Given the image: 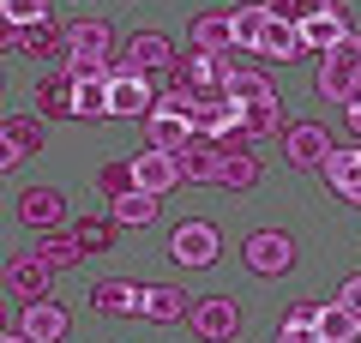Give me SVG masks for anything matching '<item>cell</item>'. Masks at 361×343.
<instances>
[{"label": "cell", "mask_w": 361, "mask_h": 343, "mask_svg": "<svg viewBox=\"0 0 361 343\" xmlns=\"http://www.w3.org/2000/svg\"><path fill=\"white\" fill-rule=\"evenodd\" d=\"M66 78H115V73H109V61H97V54H66Z\"/></svg>", "instance_id": "obj_36"}, {"label": "cell", "mask_w": 361, "mask_h": 343, "mask_svg": "<svg viewBox=\"0 0 361 343\" xmlns=\"http://www.w3.org/2000/svg\"><path fill=\"white\" fill-rule=\"evenodd\" d=\"M313 313H319V307H289V319L277 325V343H325L319 325H313Z\"/></svg>", "instance_id": "obj_30"}, {"label": "cell", "mask_w": 361, "mask_h": 343, "mask_svg": "<svg viewBox=\"0 0 361 343\" xmlns=\"http://www.w3.org/2000/svg\"><path fill=\"white\" fill-rule=\"evenodd\" d=\"M30 151H42V127L30 114H13V121L0 127V169H18Z\"/></svg>", "instance_id": "obj_14"}, {"label": "cell", "mask_w": 361, "mask_h": 343, "mask_svg": "<svg viewBox=\"0 0 361 343\" xmlns=\"http://www.w3.org/2000/svg\"><path fill=\"white\" fill-rule=\"evenodd\" d=\"M337 301H343L349 313L361 319V277H343V289H337Z\"/></svg>", "instance_id": "obj_37"}, {"label": "cell", "mask_w": 361, "mask_h": 343, "mask_svg": "<svg viewBox=\"0 0 361 343\" xmlns=\"http://www.w3.org/2000/svg\"><path fill=\"white\" fill-rule=\"evenodd\" d=\"M145 139H151L157 151H169V157H175V151H187V145H193L199 133H193V121H187V114H175V109H163V102H157V109L145 114Z\"/></svg>", "instance_id": "obj_9"}, {"label": "cell", "mask_w": 361, "mask_h": 343, "mask_svg": "<svg viewBox=\"0 0 361 343\" xmlns=\"http://www.w3.org/2000/svg\"><path fill=\"white\" fill-rule=\"evenodd\" d=\"M301 54H307L301 25H289V18H271V25H265V42H259V61H301Z\"/></svg>", "instance_id": "obj_16"}, {"label": "cell", "mask_w": 361, "mask_h": 343, "mask_svg": "<svg viewBox=\"0 0 361 343\" xmlns=\"http://www.w3.org/2000/svg\"><path fill=\"white\" fill-rule=\"evenodd\" d=\"M361 85V37H343L331 54H319V97L349 102V90Z\"/></svg>", "instance_id": "obj_1"}, {"label": "cell", "mask_w": 361, "mask_h": 343, "mask_svg": "<svg viewBox=\"0 0 361 343\" xmlns=\"http://www.w3.org/2000/svg\"><path fill=\"white\" fill-rule=\"evenodd\" d=\"M0 13H6V25H13V30H30V25L49 18V0H6Z\"/></svg>", "instance_id": "obj_34"}, {"label": "cell", "mask_w": 361, "mask_h": 343, "mask_svg": "<svg viewBox=\"0 0 361 343\" xmlns=\"http://www.w3.org/2000/svg\"><path fill=\"white\" fill-rule=\"evenodd\" d=\"M109 114V78H78V121H103Z\"/></svg>", "instance_id": "obj_31"}, {"label": "cell", "mask_w": 361, "mask_h": 343, "mask_svg": "<svg viewBox=\"0 0 361 343\" xmlns=\"http://www.w3.org/2000/svg\"><path fill=\"white\" fill-rule=\"evenodd\" d=\"M18 54H37V61H54V54H73V49H66V30L42 18V25L18 30Z\"/></svg>", "instance_id": "obj_23"}, {"label": "cell", "mask_w": 361, "mask_h": 343, "mask_svg": "<svg viewBox=\"0 0 361 343\" xmlns=\"http://www.w3.org/2000/svg\"><path fill=\"white\" fill-rule=\"evenodd\" d=\"M337 145H331V133L319 127V121H295V127L283 133V157H289V169H325V157H331Z\"/></svg>", "instance_id": "obj_4"}, {"label": "cell", "mask_w": 361, "mask_h": 343, "mask_svg": "<svg viewBox=\"0 0 361 343\" xmlns=\"http://www.w3.org/2000/svg\"><path fill=\"white\" fill-rule=\"evenodd\" d=\"M139 319H151V325H180V319H193V301L180 289H169V283H157V289H145V313Z\"/></svg>", "instance_id": "obj_18"}, {"label": "cell", "mask_w": 361, "mask_h": 343, "mask_svg": "<svg viewBox=\"0 0 361 343\" xmlns=\"http://www.w3.org/2000/svg\"><path fill=\"white\" fill-rule=\"evenodd\" d=\"M169 61H175V54H169V37H163V30H139V37L121 49V73H139V78L163 73Z\"/></svg>", "instance_id": "obj_8"}, {"label": "cell", "mask_w": 361, "mask_h": 343, "mask_svg": "<svg viewBox=\"0 0 361 343\" xmlns=\"http://www.w3.org/2000/svg\"><path fill=\"white\" fill-rule=\"evenodd\" d=\"M18 331H25L30 343H61V337H66V307H61V301H25Z\"/></svg>", "instance_id": "obj_15"}, {"label": "cell", "mask_w": 361, "mask_h": 343, "mask_svg": "<svg viewBox=\"0 0 361 343\" xmlns=\"http://www.w3.org/2000/svg\"><path fill=\"white\" fill-rule=\"evenodd\" d=\"M247 265L259 271V277H283L289 265H295V241H289L283 229H259V235H247Z\"/></svg>", "instance_id": "obj_3"}, {"label": "cell", "mask_w": 361, "mask_h": 343, "mask_svg": "<svg viewBox=\"0 0 361 343\" xmlns=\"http://www.w3.org/2000/svg\"><path fill=\"white\" fill-rule=\"evenodd\" d=\"M217 181H223L229 193H247V187L259 181V157H253V151H223V169H217Z\"/></svg>", "instance_id": "obj_29"}, {"label": "cell", "mask_w": 361, "mask_h": 343, "mask_svg": "<svg viewBox=\"0 0 361 343\" xmlns=\"http://www.w3.org/2000/svg\"><path fill=\"white\" fill-rule=\"evenodd\" d=\"M265 25H271V6H265V0L241 6V13H235V54H259V42H265Z\"/></svg>", "instance_id": "obj_22"}, {"label": "cell", "mask_w": 361, "mask_h": 343, "mask_svg": "<svg viewBox=\"0 0 361 343\" xmlns=\"http://www.w3.org/2000/svg\"><path fill=\"white\" fill-rule=\"evenodd\" d=\"M193 49H205V54H235V13H199V18H193Z\"/></svg>", "instance_id": "obj_17"}, {"label": "cell", "mask_w": 361, "mask_h": 343, "mask_svg": "<svg viewBox=\"0 0 361 343\" xmlns=\"http://www.w3.org/2000/svg\"><path fill=\"white\" fill-rule=\"evenodd\" d=\"M283 133H289V121H283V102L277 97L247 109V139H283Z\"/></svg>", "instance_id": "obj_27"}, {"label": "cell", "mask_w": 361, "mask_h": 343, "mask_svg": "<svg viewBox=\"0 0 361 343\" xmlns=\"http://www.w3.org/2000/svg\"><path fill=\"white\" fill-rule=\"evenodd\" d=\"M271 18H289V25H307V18H319L331 0H265Z\"/></svg>", "instance_id": "obj_33"}, {"label": "cell", "mask_w": 361, "mask_h": 343, "mask_svg": "<svg viewBox=\"0 0 361 343\" xmlns=\"http://www.w3.org/2000/svg\"><path fill=\"white\" fill-rule=\"evenodd\" d=\"M313 325H319V337H325V343H361V319L349 313L343 301L319 307V313H313Z\"/></svg>", "instance_id": "obj_24"}, {"label": "cell", "mask_w": 361, "mask_h": 343, "mask_svg": "<svg viewBox=\"0 0 361 343\" xmlns=\"http://www.w3.org/2000/svg\"><path fill=\"white\" fill-rule=\"evenodd\" d=\"M30 253H37L49 271H73L78 259H85V241H78V235H42V241L30 247Z\"/></svg>", "instance_id": "obj_25"}, {"label": "cell", "mask_w": 361, "mask_h": 343, "mask_svg": "<svg viewBox=\"0 0 361 343\" xmlns=\"http://www.w3.org/2000/svg\"><path fill=\"white\" fill-rule=\"evenodd\" d=\"M133 181H139L145 193H157V199H169V187L180 181V163L169 151H157V145H145V151L133 157Z\"/></svg>", "instance_id": "obj_10"}, {"label": "cell", "mask_w": 361, "mask_h": 343, "mask_svg": "<svg viewBox=\"0 0 361 343\" xmlns=\"http://www.w3.org/2000/svg\"><path fill=\"white\" fill-rule=\"evenodd\" d=\"M61 217H66L61 187H25V193H18V223H25V229L54 235V229H61Z\"/></svg>", "instance_id": "obj_7"}, {"label": "cell", "mask_w": 361, "mask_h": 343, "mask_svg": "<svg viewBox=\"0 0 361 343\" xmlns=\"http://www.w3.org/2000/svg\"><path fill=\"white\" fill-rule=\"evenodd\" d=\"M0 343H30V337H25V331H18V325H13V331H6V337H0Z\"/></svg>", "instance_id": "obj_38"}, {"label": "cell", "mask_w": 361, "mask_h": 343, "mask_svg": "<svg viewBox=\"0 0 361 343\" xmlns=\"http://www.w3.org/2000/svg\"><path fill=\"white\" fill-rule=\"evenodd\" d=\"M37 109L49 114V121L78 114V78H42V85H37Z\"/></svg>", "instance_id": "obj_21"}, {"label": "cell", "mask_w": 361, "mask_h": 343, "mask_svg": "<svg viewBox=\"0 0 361 343\" xmlns=\"http://www.w3.org/2000/svg\"><path fill=\"white\" fill-rule=\"evenodd\" d=\"M157 90H151V78H139V73H115L109 78V114H127V121H145V114L157 109Z\"/></svg>", "instance_id": "obj_5"}, {"label": "cell", "mask_w": 361, "mask_h": 343, "mask_svg": "<svg viewBox=\"0 0 361 343\" xmlns=\"http://www.w3.org/2000/svg\"><path fill=\"white\" fill-rule=\"evenodd\" d=\"M169 253H175L180 265H211V259H217V229L211 223H180L175 235H169Z\"/></svg>", "instance_id": "obj_13"}, {"label": "cell", "mask_w": 361, "mask_h": 343, "mask_svg": "<svg viewBox=\"0 0 361 343\" xmlns=\"http://www.w3.org/2000/svg\"><path fill=\"white\" fill-rule=\"evenodd\" d=\"M301 37H307L313 54H331L343 37H355V30H349V6H343V0H331L319 18H307V25H301Z\"/></svg>", "instance_id": "obj_11"}, {"label": "cell", "mask_w": 361, "mask_h": 343, "mask_svg": "<svg viewBox=\"0 0 361 343\" xmlns=\"http://www.w3.org/2000/svg\"><path fill=\"white\" fill-rule=\"evenodd\" d=\"M187 325H193L199 343H229L235 331H241V307H235V295H205Z\"/></svg>", "instance_id": "obj_2"}, {"label": "cell", "mask_w": 361, "mask_h": 343, "mask_svg": "<svg viewBox=\"0 0 361 343\" xmlns=\"http://www.w3.org/2000/svg\"><path fill=\"white\" fill-rule=\"evenodd\" d=\"M157 205H163V199H157V193L133 187V193H121V199H115V211H109V217H115L121 229H145V223H151V217H157Z\"/></svg>", "instance_id": "obj_26"}, {"label": "cell", "mask_w": 361, "mask_h": 343, "mask_svg": "<svg viewBox=\"0 0 361 343\" xmlns=\"http://www.w3.org/2000/svg\"><path fill=\"white\" fill-rule=\"evenodd\" d=\"M6 289L25 295V301H54V271L37 253H13L6 259Z\"/></svg>", "instance_id": "obj_6"}, {"label": "cell", "mask_w": 361, "mask_h": 343, "mask_svg": "<svg viewBox=\"0 0 361 343\" xmlns=\"http://www.w3.org/2000/svg\"><path fill=\"white\" fill-rule=\"evenodd\" d=\"M115 217H109V223H97V217H85V223H78L73 229V235H78V241H85V253H109V247H115Z\"/></svg>", "instance_id": "obj_32"}, {"label": "cell", "mask_w": 361, "mask_h": 343, "mask_svg": "<svg viewBox=\"0 0 361 343\" xmlns=\"http://www.w3.org/2000/svg\"><path fill=\"white\" fill-rule=\"evenodd\" d=\"M175 163H180V181H217L223 145H217V139H193L187 151H175Z\"/></svg>", "instance_id": "obj_19"}, {"label": "cell", "mask_w": 361, "mask_h": 343, "mask_svg": "<svg viewBox=\"0 0 361 343\" xmlns=\"http://www.w3.org/2000/svg\"><path fill=\"white\" fill-rule=\"evenodd\" d=\"M97 187H103L109 199L133 193V187H139V181H133V163H103V169H97Z\"/></svg>", "instance_id": "obj_35"}, {"label": "cell", "mask_w": 361, "mask_h": 343, "mask_svg": "<svg viewBox=\"0 0 361 343\" xmlns=\"http://www.w3.org/2000/svg\"><path fill=\"white\" fill-rule=\"evenodd\" d=\"M229 97L241 102V109H253V102H271L277 90H271V78L259 73V66H235V78H229Z\"/></svg>", "instance_id": "obj_28"}, {"label": "cell", "mask_w": 361, "mask_h": 343, "mask_svg": "<svg viewBox=\"0 0 361 343\" xmlns=\"http://www.w3.org/2000/svg\"><path fill=\"white\" fill-rule=\"evenodd\" d=\"M66 49H73V54H97V61H109V49H115V30H109L103 18H78V25H66Z\"/></svg>", "instance_id": "obj_20"}, {"label": "cell", "mask_w": 361, "mask_h": 343, "mask_svg": "<svg viewBox=\"0 0 361 343\" xmlns=\"http://www.w3.org/2000/svg\"><path fill=\"white\" fill-rule=\"evenodd\" d=\"M349 127H355V133H361V109H349Z\"/></svg>", "instance_id": "obj_39"}, {"label": "cell", "mask_w": 361, "mask_h": 343, "mask_svg": "<svg viewBox=\"0 0 361 343\" xmlns=\"http://www.w3.org/2000/svg\"><path fill=\"white\" fill-rule=\"evenodd\" d=\"M90 307H97V313L139 319V313H145V289H139V283H127V277H103L97 289H90Z\"/></svg>", "instance_id": "obj_12"}]
</instances>
